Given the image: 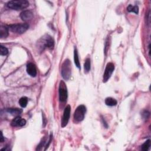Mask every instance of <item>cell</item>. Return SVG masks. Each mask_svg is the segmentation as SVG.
<instances>
[{"instance_id":"44dd1931","label":"cell","mask_w":151,"mask_h":151,"mask_svg":"<svg viewBox=\"0 0 151 151\" xmlns=\"http://www.w3.org/2000/svg\"><path fill=\"white\" fill-rule=\"evenodd\" d=\"M142 115H143V116H144V118L145 119H147V118H148L149 116V113L148 112H147V111H145V112L142 113Z\"/></svg>"},{"instance_id":"ffe728a7","label":"cell","mask_w":151,"mask_h":151,"mask_svg":"<svg viewBox=\"0 0 151 151\" xmlns=\"http://www.w3.org/2000/svg\"><path fill=\"white\" fill-rule=\"evenodd\" d=\"M8 53V49L3 46V45H1L0 46V54H1V56H6Z\"/></svg>"},{"instance_id":"3957f363","label":"cell","mask_w":151,"mask_h":151,"mask_svg":"<svg viewBox=\"0 0 151 151\" xmlns=\"http://www.w3.org/2000/svg\"><path fill=\"white\" fill-rule=\"evenodd\" d=\"M29 28V25L27 23H20L12 24L8 26V29L12 32L17 33V34H22L26 32Z\"/></svg>"},{"instance_id":"8992f818","label":"cell","mask_w":151,"mask_h":151,"mask_svg":"<svg viewBox=\"0 0 151 151\" xmlns=\"http://www.w3.org/2000/svg\"><path fill=\"white\" fill-rule=\"evenodd\" d=\"M114 70H115V66L112 63H107L105 70V73L103 74V81L104 83H106L109 80V79L111 77L112 73H113V71H114Z\"/></svg>"},{"instance_id":"2e32d148","label":"cell","mask_w":151,"mask_h":151,"mask_svg":"<svg viewBox=\"0 0 151 151\" xmlns=\"http://www.w3.org/2000/svg\"><path fill=\"white\" fill-rule=\"evenodd\" d=\"M90 66H91V63H90V59L87 58H86L85 63H84V71L86 73H88L90 70Z\"/></svg>"},{"instance_id":"7c38bea8","label":"cell","mask_w":151,"mask_h":151,"mask_svg":"<svg viewBox=\"0 0 151 151\" xmlns=\"http://www.w3.org/2000/svg\"><path fill=\"white\" fill-rule=\"evenodd\" d=\"M7 111L12 116H19L22 112V110L18 108H8Z\"/></svg>"},{"instance_id":"5b68a950","label":"cell","mask_w":151,"mask_h":151,"mask_svg":"<svg viewBox=\"0 0 151 151\" xmlns=\"http://www.w3.org/2000/svg\"><path fill=\"white\" fill-rule=\"evenodd\" d=\"M59 99L61 102H65L67 99V86L63 81H61L60 83L59 89Z\"/></svg>"},{"instance_id":"d6986e66","label":"cell","mask_w":151,"mask_h":151,"mask_svg":"<svg viewBox=\"0 0 151 151\" xmlns=\"http://www.w3.org/2000/svg\"><path fill=\"white\" fill-rule=\"evenodd\" d=\"M150 141L148 140L142 145L141 147V149L144 151H147L150 148Z\"/></svg>"},{"instance_id":"4fadbf2b","label":"cell","mask_w":151,"mask_h":151,"mask_svg":"<svg viewBox=\"0 0 151 151\" xmlns=\"http://www.w3.org/2000/svg\"><path fill=\"white\" fill-rule=\"evenodd\" d=\"M8 30L7 27L5 26H1L0 27V37L1 39H4V38H6L8 35Z\"/></svg>"},{"instance_id":"9c48e42d","label":"cell","mask_w":151,"mask_h":151,"mask_svg":"<svg viewBox=\"0 0 151 151\" xmlns=\"http://www.w3.org/2000/svg\"><path fill=\"white\" fill-rule=\"evenodd\" d=\"M11 126L12 127H23L26 124V120L22 119L20 116H18L16 118H14L11 122Z\"/></svg>"},{"instance_id":"e0dca14e","label":"cell","mask_w":151,"mask_h":151,"mask_svg":"<svg viewBox=\"0 0 151 151\" xmlns=\"http://www.w3.org/2000/svg\"><path fill=\"white\" fill-rule=\"evenodd\" d=\"M27 103H28V98L26 97H22L19 100L20 105L24 108L27 106Z\"/></svg>"},{"instance_id":"30bf717a","label":"cell","mask_w":151,"mask_h":151,"mask_svg":"<svg viewBox=\"0 0 151 151\" xmlns=\"http://www.w3.org/2000/svg\"><path fill=\"white\" fill-rule=\"evenodd\" d=\"M20 17L24 21H27L30 20L33 17V13L30 10H25L21 12Z\"/></svg>"},{"instance_id":"52a82bcc","label":"cell","mask_w":151,"mask_h":151,"mask_svg":"<svg viewBox=\"0 0 151 151\" xmlns=\"http://www.w3.org/2000/svg\"><path fill=\"white\" fill-rule=\"evenodd\" d=\"M41 44H43V48H48L53 49L54 45V41L53 38L49 35H47L46 37L43 38Z\"/></svg>"},{"instance_id":"7a4b0ae2","label":"cell","mask_w":151,"mask_h":151,"mask_svg":"<svg viewBox=\"0 0 151 151\" xmlns=\"http://www.w3.org/2000/svg\"><path fill=\"white\" fill-rule=\"evenodd\" d=\"M62 77L66 80L70 79L71 74V63L69 59H66L61 66Z\"/></svg>"},{"instance_id":"9a60e30c","label":"cell","mask_w":151,"mask_h":151,"mask_svg":"<svg viewBox=\"0 0 151 151\" xmlns=\"http://www.w3.org/2000/svg\"><path fill=\"white\" fill-rule=\"evenodd\" d=\"M74 63L76 66H77L78 68L80 69V64L79 61V55L78 53V50L76 48L74 49Z\"/></svg>"},{"instance_id":"6da1fadb","label":"cell","mask_w":151,"mask_h":151,"mask_svg":"<svg viewBox=\"0 0 151 151\" xmlns=\"http://www.w3.org/2000/svg\"><path fill=\"white\" fill-rule=\"evenodd\" d=\"M29 5V2L26 0H12L7 3V6L10 9L18 11L26 8Z\"/></svg>"},{"instance_id":"277c9868","label":"cell","mask_w":151,"mask_h":151,"mask_svg":"<svg viewBox=\"0 0 151 151\" xmlns=\"http://www.w3.org/2000/svg\"><path fill=\"white\" fill-rule=\"evenodd\" d=\"M86 112V107L84 105L79 106L76 109L74 113V119L77 122L82 121L85 116V113Z\"/></svg>"},{"instance_id":"5bb4252c","label":"cell","mask_w":151,"mask_h":151,"mask_svg":"<svg viewBox=\"0 0 151 151\" xmlns=\"http://www.w3.org/2000/svg\"><path fill=\"white\" fill-rule=\"evenodd\" d=\"M105 103L106 105L109 106H116L118 103L117 100L112 97H107L105 99Z\"/></svg>"},{"instance_id":"7402d4cb","label":"cell","mask_w":151,"mask_h":151,"mask_svg":"<svg viewBox=\"0 0 151 151\" xmlns=\"http://www.w3.org/2000/svg\"><path fill=\"white\" fill-rule=\"evenodd\" d=\"M4 142V136L3 135V133L1 132V142Z\"/></svg>"},{"instance_id":"ba28073f","label":"cell","mask_w":151,"mask_h":151,"mask_svg":"<svg viewBox=\"0 0 151 151\" xmlns=\"http://www.w3.org/2000/svg\"><path fill=\"white\" fill-rule=\"evenodd\" d=\"M70 112H71L70 106L68 105L66 106L63 112V118L61 120V127L62 128H65L67 124L69 119H70Z\"/></svg>"},{"instance_id":"ac0fdd59","label":"cell","mask_w":151,"mask_h":151,"mask_svg":"<svg viewBox=\"0 0 151 151\" xmlns=\"http://www.w3.org/2000/svg\"><path fill=\"white\" fill-rule=\"evenodd\" d=\"M127 10L129 12H135V14H138V12H139V8H138V7L136 5L133 6L132 5H129L127 7Z\"/></svg>"},{"instance_id":"8fae6325","label":"cell","mask_w":151,"mask_h":151,"mask_svg":"<svg viewBox=\"0 0 151 151\" xmlns=\"http://www.w3.org/2000/svg\"><path fill=\"white\" fill-rule=\"evenodd\" d=\"M27 72L31 77H35L37 75V69L35 66L30 63L27 66Z\"/></svg>"}]
</instances>
